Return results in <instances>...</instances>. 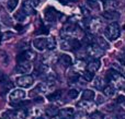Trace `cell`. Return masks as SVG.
Listing matches in <instances>:
<instances>
[{"mask_svg": "<svg viewBox=\"0 0 125 119\" xmlns=\"http://www.w3.org/2000/svg\"><path fill=\"white\" fill-rule=\"evenodd\" d=\"M106 76H108V80L110 82H112V85L116 90H123L125 87V78L122 76L121 72H119L117 70L113 69L108 71Z\"/></svg>", "mask_w": 125, "mask_h": 119, "instance_id": "cell-1", "label": "cell"}, {"mask_svg": "<svg viewBox=\"0 0 125 119\" xmlns=\"http://www.w3.org/2000/svg\"><path fill=\"white\" fill-rule=\"evenodd\" d=\"M104 33H105L106 38H109L110 41H115L121 35V28H120V25L116 22H112V23H110L106 26Z\"/></svg>", "mask_w": 125, "mask_h": 119, "instance_id": "cell-2", "label": "cell"}, {"mask_svg": "<svg viewBox=\"0 0 125 119\" xmlns=\"http://www.w3.org/2000/svg\"><path fill=\"white\" fill-rule=\"evenodd\" d=\"M87 54L90 57H93L94 59H99L100 57H102L104 55V50L101 47H99L97 44L92 43L89 44L88 47H87Z\"/></svg>", "mask_w": 125, "mask_h": 119, "instance_id": "cell-3", "label": "cell"}, {"mask_svg": "<svg viewBox=\"0 0 125 119\" xmlns=\"http://www.w3.org/2000/svg\"><path fill=\"white\" fill-rule=\"evenodd\" d=\"M37 4H39V0H24L22 4V10L26 15L34 14Z\"/></svg>", "mask_w": 125, "mask_h": 119, "instance_id": "cell-4", "label": "cell"}, {"mask_svg": "<svg viewBox=\"0 0 125 119\" xmlns=\"http://www.w3.org/2000/svg\"><path fill=\"white\" fill-rule=\"evenodd\" d=\"M33 83H34V79H33V76H28V74L22 76H20V78L17 79V84L21 87H24V89L32 86Z\"/></svg>", "mask_w": 125, "mask_h": 119, "instance_id": "cell-5", "label": "cell"}, {"mask_svg": "<svg viewBox=\"0 0 125 119\" xmlns=\"http://www.w3.org/2000/svg\"><path fill=\"white\" fill-rule=\"evenodd\" d=\"M32 70V63L30 61H19L15 67L18 73H30Z\"/></svg>", "mask_w": 125, "mask_h": 119, "instance_id": "cell-6", "label": "cell"}, {"mask_svg": "<svg viewBox=\"0 0 125 119\" xmlns=\"http://www.w3.org/2000/svg\"><path fill=\"white\" fill-rule=\"evenodd\" d=\"M33 46L39 51H44L45 49H47V38H45V37L35 38L33 41Z\"/></svg>", "mask_w": 125, "mask_h": 119, "instance_id": "cell-7", "label": "cell"}, {"mask_svg": "<svg viewBox=\"0 0 125 119\" xmlns=\"http://www.w3.org/2000/svg\"><path fill=\"white\" fill-rule=\"evenodd\" d=\"M36 54L32 50H25V51H22L21 54H19V56L17 57L18 62L19 61H32L33 59H35Z\"/></svg>", "mask_w": 125, "mask_h": 119, "instance_id": "cell-8", "label": "cell"}, {"mask_svg": "<svg viewBox=\"0 0 125 119\" xmlns=\"http://www.w3.org/2000/svg\"><path fill=\"white\" fill-rule=\"evenodd\" d=\"M24 97H25V92L20 89L13 90L10 93V95H9V100H10L11 102H20V101H22Z\"/></svg>", "mask_w": 125, "mask_h": 119, "instance_id": "cell-9", "label": "cell"}, {"mask_svg": "<svg viewBox=\"0 0 125 119\" xmlns=\"http://www.w3.org/2000/svg\"><path fill=\"white\" fill-rule=\"evenodd\" d=\"M102 21L100 19H98V17H95V19H92L90 21V24H89V30H90L91 33H98L100 32V30L102 28Z\"/></svg>", "mask_w": 125, "mask_h": 119, "instance_id": "cell-10", "label": "cell"}, {"mask_svg": "<svg viewBox=\"0 0 125 119\" xmlns=\"http://www.w3.org/2000/svg\"><path fill=\"white\" fill-rule=\"evenodd\" d=\"M56 14H57V11H55V9L52 8V7H48L45 10V12H44L45 20L47 22H51V23L55 22V20H56Z\"/></svg>", "mask_w": 125, "mask_h": 119, "instance_id": "cell-11", "label": "cell"}, {"mask_svg": "<svg viewBox=\"0 0 125 119\" xmlns=\"http://www.w3.org/2000/svg\"><path fill=\"white\" fill-rule=\"evenodd\" d=\"M73 109L68 107V108H64L58 111V115L56 116L57 119H70L73 116Z\"/></svg>", "mask_w": 125, "mask_h": 119, "instance_id": "cell-12", "label": "cell"}, {"mask_svg": "<svg viewBox=\"0 0 125 119\" xmlns=\"http://www.w3.org/2000/svg\"><path fill=\"white\" fill-rule=\"evenodd\" d=\"M52 87H53L52 82H47V81H46V82H44V83H40V84L35 87L34 91L36 92V93H42L43 94V93H47Z\"/></svg>", "mask_w": 125, "mask_h": 119, "instance_id": "cell-13", "label": "cell"}, {"mask_svg": "<svg viewBox=\"0 0 125 119\" xmlns=\"http://www.w3.org/2000/svg\"><path fill=\"white\" fill-rule=\"evenodd\" d=\"M100 67H101V61H100L99 59H92V60L87 65L86 70H88V71L94 73V72H97L98 70L100 69Z\"/></svg>", "mask_w": 125, "mask_h": 119, "instance_id": "cell-14", "label": "cell"}, {"mask_svg": "<svg viewBox=\"0 0 125 119\" xmlns=\"http://www.w3.org/2000/svg\"><path fill=\"white\" fill-rule=\"evenodd\" d=\"M73 39L75 38H62L61 48L64 50H73Z\"/></svg>", "mask_w": 125, "mask_h": 119, "instance_id": "cell-15", "label": "cell"}, {"mask_svg": "<svg viewBox=\"0 0 125 119\" xmlns=\"http://www.w3.org/2000/svg\"><path fill=\"white\" fill-rule=\"evenodd\" d=\"M77 106L79 108H82V109H87V110H91L95 107V104L92 102V101H86V100H82L80 101L79 103L77 104Z\"/></svg>", "mask_w": 125, "mask_h": 119, "instance_id": "cell-16", "label": "cell"}, {"mask_svg": "<svg viewBox=\"0 0 125 119\" xmlns=\"http://www.w3.org/2000/svg\"><path fill=\"white\" fill-rule=\"evenodd\" d=\"M58 61L64 68H68V67H70V66L73 65V59H71V57L68 56V55H65V54L61 55Z\"/></svg>", "mask_w": 125, "mask_h": 119, "instance_id": "cell-17", "label": "cell"}, {"mask_svg": "<svg viewBox=\"0 0 125 119\" xmlns=\"http://www.w3.org/2000/svg\"><path fill=\"white\" fill-rule=\"evenodd\" d=\"M103 17L109 21H115L120 17V14L115 10H106L105 12H103Z\"/></svg>", "mask_w": 125, "mask_h": 119, "instance_id": "cell-18", "label": "cell"}, {"mask_svg": "<svg viewBox=\"0 0 125 119\" xmlns=\"http://www.w3.org/2000/svg\"><path fill=\"white\" fill-rule=\"evenodd\" d=\"M58 111H59L58 107L55 106V105H50V106H47V108L45 109L46 116H47V117H51V118L56 117V116L58 115Z\"/></svg>", "mask_w": 125, "mask_h": 119, "instance_id": "cell-19", "label": "cell"}, {"mask_svg": "<svg viewBox=\"0 0 125 119\" xmlns=\"http://www.w3.org/2000/svg\"><path fill=\"white\" fill-rule=\"evenodd\" d=\"M105 85H106V81H105V79L102 78V76H98V78H95L94 81H93V86L97 90H103L104 87H105Z\"/></svg>", "mask_w": 125, "mask_h": 119, "instance_id": "cell-20", "label": "cell"}, {"mask_svg": "<svg viewBox=\"0 0 125 119\" xmlns=\"http://www.w3.org/2000/svg\"><path fill=\"white\" fill-rule=\"evenodd\" d=\"M0 84H1L3 91H8V90H10V89L13 87V83L10 81V79L7 78V76H2V79L0 80Z\"/></svg>", "mask_w": 125, "mask_h": 119, "instance_id": "cell-21", "label": "cell"}, {"mask_svg": "<svg viewBox=\"0 0 125 119\" xmlns=\"http://www.w3.org/2000/svg\"><path fill=\"white\" fill-rule=\"evenodd\" d=\"M104 9L105 10H115L120 6L117 0H104Z\"/></svg>", "mask_w": 125, "mask_h": 119, "instance_id": "cell-22", "label": "cell"}, {"mask_svg": "<svg viewBox=\"0 0 125 119\" xmlns=\"http://www.w3.org/2000/svg\"><path fill=\"white\" fill-rule=\"evenodd\" d=\"M93 43L94 44H97L99 47H101L103 50H105V49H108V48H110V46H109V43L105 41V38H103V37H101V36H98L97 38L93 41Z\"/></svg>", "mask_w": 125, "mask_h": 119, "instance_id": "cell-23", "label": "cell"}, {"mask_svg": "<svg viewBox=\"0 0 125 119\" xmlns=\"http://www.w3.org/2000/svg\"><path fill=\"white\" fill-rule=\"evenodd\" d=\"M103 94L106 97H113L116 94V89L113 85H105V87L103 89Z\"/></svg>", "mask_w": 125, "mask_h": 119, "instance_id": "cell-24", "label": "cell"}, {"mask_svg": "<svg viewBox=\"0 0 125 119\" xmlns=\"http://www.w3.org/2000/svg\"><path fill=\"white\" fill-rule=\"evenodd\" d=\"M81 97H82V100H86V101H93L95 97V93L92 90H84Z\"/></svg>", "mask_w": 125, "mask_h": 119, "instance_id": "cell-25", "label": "cell"}, {"mask_svg": "<svg viewBox=\"0 0 125 119\" xmlns=\"http://www.w3.org/2000/svg\"><path fill=\"white\" fill-rule=\"evenodd\" d=\"M26 117V110L24 108L17 109L15 111H13L12 118L13 119H25Z\"/></svg>", "mask_w": 125, "mask_h": 119, "instance_id": "cell-26", "label": "cell"}, {"mask_svg": "<svg viewBox=\"0 0 125 119\" xmlns=\"http://www.w3.org/2000/svg\"><path fill=\"white\" fill-rule=\"evenodd\" d=\"M86 68H87V65H86V62H84L83 60H77L75 62V65H73V69H75L76 71L82 72V71L86 70Z\"/></svg>", "mask_w": 125, "mask_h": 119, "instance_id": "cell-27", "label": "cell"}, {"mask_svg": "<svg viewBox=\"0 0 125 119\" xmlns=\"http://www.w3.org/2000/svg\"><path fill=\"white\" fill-rule=\"evenodd\" d=\"M18 3H19V0H8V1H7V8H8V11L12 12V11L17 8Z\"/></svg>", "mask_w": 125, "mask_h": 119, "instance_id": "cell-28", "label": "cell"}, {"mask_svg": "<svg viewBox=\"0 0 125 119\" xmlns=\"http://www.w3.org/2000/svg\"><path fill=\"white\" fill-rule=\"evenodd\" d=\"M62 96V92L61 91H55L53 92L52 94H50V95H47V100L51 101V102H53V101H57L59 100Z\"/></svg>", "mask_w": 125, "mask_h": 119, "instance_id": "cell-29", "label": "cell"}, {"mask_svg": "<svg viewBox=\"0 0 125 119\" xmlns=\"http://www.w3.org/2000/svg\"><path fill=\"white\" fill-rule=\"evenodd\" d=\"M56 39L54 38V37H48L47 38V49L48 50H53L56 48Z\"/></svg>", "mask_w": 125, "mask_h": 119, "instance_id": "cell-30", "label": "cell"}, {"mask_svg": "<svg viewBox=\"0 0 125 119\" xmlns=\"http://www.w3.org/2000/svg\"><path fill=\"white\" fill-rule=\"evenodd\" d=\"M26 17H28V15H26L25 13L23 12V10H20V11H18V12L14 14V19L17 20V21H19V22L24 21V20L26 19Z\"/></svg>", "mask_w": 125, "mask_h": 119, "instance_id": "cell-31", "label": "cell"}, {"mask_svg": "<svg viewBox=\"0 0 125 119\" xmlns=\"http://www.w3.org/2000/svg\"><path fill=\"white\" fill-rule=\"evenodd\" d=\"M93 76H94V73L88 71V70H84L83 73H82V78H83V80L84 81H88V82H90V81L92 80Z\"/></svg>", "mask_w": 125, "mask_h": 119, "instance_id": "cell-32", "label": "cell"}, {"mask_svg": "<svg viewBox=\"0 0 125 119\" xmlns=\"http://www.w3.org/2000/svg\"><path fill=\"white\" fill-rule=\"evenodd\" d=\"M78 95H79V91H78V90L73 89V90H69V91H68V97L71 98V100L76 98Z\"/></svg>", "mask_w": 125, "mask_h": 119, "instance_id": "cell-33", "label": "cell"}, {"mask_svg": "<svg viewBox=\"0 0 125 119\" xmlns=\"http://www.w3.org/2000/svg\"><path fill=\"white\" fill-rule=\"evenodd\" d=\"M73 117V119H88V116H87L84 113H82V111L75 113Z\"/></svg>", "mask_w": 125, "mask_h": 119, "instance_id": "cell-34", "label": "cell"}, {"mask_svg": "<svg viewBox=\"0 0 125 119\" xmlns=\"http://www.w3.org/2000/svg\"><path fill=\"white\" fill-rule=\"evenodd\" d=\"M78 80H79V76H78L77 73H73V74H71V76H69L68 82H69V84H73V83L78 82Z\"/></svg>", "mask_w": 125, "mask_h": 119, "instance_id": "cell-35", "label": "cell"}, {"mask_svg": "<svg viewBox=\"0 0 125 119\" xmlns=\"http://www.w3.org/2000/svg\"><path fill=\"white\" fill-rule=\"evenodd\" d=\"M90 119H102L101 113H99V111H95V113H93L92 115L90 116Z\"/></svg>", "mask_w": 125, "mask_h": 119, "instance_id": "cell-36", "label": "cell"}, {"mask_svg": "<svg viewBox=\"0 0 125 119\" xmlns=\"http://www.w3.org/2000/svg\"><path fill=\"white\" fill-rule=\"evenodd\" d=\"M12 36H13V34L11 32H6V33H3V34H2L1 38H3V39H10Z\"/></svg>", "mask_w": 125, "mask_h": 119, "instance_id": "cell-37", "label": "cell"}, {"mask_svg": "<svg viewBox=\"0 0 125 119\" xmlns=\"http://www.w3.org/2000/svg\"><path fill=\"white\" fill-rule=\"evenodd\" d=\"M116 119H125V113L124 111H120V113H117Z\"/></svg>", "mask_w": 125, "mask_h": 119, "instance_id": "cell-38", "label": "cell"}, {"mask_svg": "<svg viewBox=\"0 0 125 119\" xmlns=\"http://www.w3.org/2000/svg\"><path fill=\"white\" fill-rule=\"evenodd\" d=\"M3 20H4V24H9V25H11V19L8 17V19H7V17H3Z\"/></svg>", "mask_w": 125, "mask_h": 119, "instance_id": "cell-39", "label": "cell"}, {"mask_svg": "<svg viewBox=\"0 0 125 119\" xmlns=\"http://www.w3.org/2000/svg\"><path fill=\"white\" fill-rule=\"evenodd\" d=\"M117 103H125L124 96H119V97H117Z\"/></svg>", "mask_w": 125, "mask_h": 119, "instance_id": "cell-40", "label": "cell"}, {"mask_svg": "<svg viewBox=\"0 0 125 119\" xmlns=\"http://www.w3.org/2000/svg\"><path fill=\"white\" fill-rule=\"evenodd\" d=\"M99 104H102V103H104V98H103V96H99L98 97V101H97Z\"/></svg>", "mask_w": 125, "mask_h": 119, "instance_id": "cell-41", "label": "cell"}, {"mask_svg": "<svg viewBox=\"0 0 125 119\" xmlns=\"http://www.w3.org/2000/svg\"><path fill=\"white\" fill-rule=\"evenodd\" d=\"M0 119H9V114L8 113L2 114V116H1V118H0Z\"/></svg>", "mask_w": 125, "mask_h": 119, "instance_id": "cell-42", "label": "cell"}, {"mask_svg": "<svg viewBox=\"0 0 125 119\" xmlns=\"http://www.w3.org/2000/svg\"><path fill=\"white\" fill-rule=\"evenodd\" d=\"M15 28H17L18 31H22V28H23V26H21V25H17V26H15Z\"/></svg>", "mask_w": 125, "mask_h": 119, "instance_id": "cell-43", "label": "cell"}, {"mask_svg": "<svg viewBox=\"0 0 125 119\" xmlns=\"http://www.w3.org/2000/svg\"><path fill=\"white\" fill-rule=\"evenodd\" d=\"M103 119H116V118H114V117H111V116H106V117H104Z\"/></svg>", "mask_w": 125, "mask_h": 119, "instance_id": "cell-44", "label": "cell"}, {"mask_svg": "<svg viewBox=\"0 0 125 119\" xmlns=\"http://www.w3.org/2000/svg\"><path fill=\"white\" fill-rule=\"evenodd\" d=\"M2 76H3V73H2V71H0V80L2 79Z\"/></svg>", "mask_w": 125, "mask_h": 119, "instance_id": "cell-45", "label": "cell"}, {"mask_svg": "<svg viewBox=\"0 0 125 119\" xmlns=\"http://www.w3.org/2000/svg\"><path fill=\"white\" fill-rule=\"evenodd\" d=\"M36 119H46V118H44V117H39V118H36Z\"/></svg>", "mask_w": 125, "mask_h": 119, "instance_id": "cell-46", "label": "cell"}, {"mask_svg": "<svg viewBox=\"0 0 125 119\" xmlns=\"http://www.w3.org/2000/svg\"><path fill=\"white\" fill-rule=\"evenodd\" d=\"M0 41H1V34H0Z\"/></svg>", "mask_w": 125, "mask_h": 119, "instance_id": "cell-47", "label": "cell"}, {"mask_svg": "<svg viewBox=\"0 0 125 119\" xmlns=\"http://www.w3.org/2000/svg\"><path fill=\"white\" fill-rule=\"evenodd\" d=\"M123 91H124V93H125V87H124V89H123Z\"/></svg>", "mask_w": 125, "mask_h": 119, "instance_id": "cell-48", "label": "cell"}, {"mask_svg": "<svg viewBox=\"0 0 125 119\" xmlns=\"http://www.w3.org/2000/svg\"><path fill=\"white\" fill-rule=\"evenodd\" d=\"M124 61H125V56H124Z\"/></svg>", "mask_w": 125, "mask_h": 119, "instance_id": "cell-49", "label": "cell"}]
</instances>
